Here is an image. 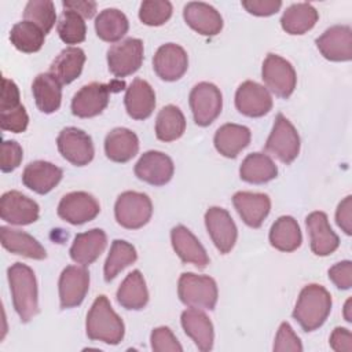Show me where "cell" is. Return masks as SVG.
<instances>
[{
  "label": "cell",
  "mask_w": 352,
  "mask_h": 352,
  "mask_svg": "<svg viewBox=\"0 0 352 352\" xmlns=\"http://www.w3.org/2000/svg\"><path fill=\"white\" fill-rule=\"evenodd\" d=\"M12 304L19 319L26 323L38 314L37 282L30 267L22 263L12 264L8 271Z\"/></svg>",
  "instance_id": "6da1fadb"
},
{
  "label": "cell",
  "mask_w": 352,
  "mask_h": 352,
  "mask_svg": "<svg viewBox=\"0 0 352 352\" xmlns=\"http://www.w3.org/2000/svg\"><path fill=\"white\" fill-rule=\"evenodd\" d=\"M87 336L92 341L117 345L122 341L125 327L122 319L114 312L106 296L95 298L87 315Z\"/></svg>",
  "instance_id": "7a4b0ae2"
},
{
  "label": "cell",
  "mask_w": 352,
  "mask_h": 352,
  "mask_svg": "<svg viewBox=\"0 0 352 352\" xmlns=\"http://www.w3.org/2000/svg\"><path fill=\"white\" fill-rule=\"evenodd\" d=\"M331 311V296L320 285L311 283L302 287L296 302L293 318L305 331L320 327Z\"/></svg>",
  "instance_id": "3957f363"
},
{
  "label": "cell",
  "mask_w": 352,
  "mask_h": 352,
  "mask_svg": "<svg viewBox=\"0 0 352 352\" xmlns=\"http://www.w3.org/2000/svg\"><path fill=\"white\" fill-rule=\"evenodd\" d=\"M177 294L180 301L190 308L213 309L217 302V285L210 276L184 272L179 278Z\"/></svg>",
  "instance_id": "277c9868"
},
{
  "label": "cell",
  "mask_w": 352,
  "mask_h": 352,
  "mask_svg": "<svg viewBox=\"0 0 352 352\" xmlns=\"http://www.w3.org/2000/svg\"><path fill=\"white\" fill-rule=\"evenodd\" d=\"M122 81H111L109 84L91 82L80 88L72 100V113L80 118H91L100 114L109 104L111 92L122 89Z\"/></svg>",
  "instance_id": "5b68a950"
},
{
  "label": "cell",
  "mask_w": 352,
  "mask_h": 352,
  "mask_svg": "<svg viewBox=\"0 0 352 352\" xmlns=\"http://www.w3.org/2000/svg\"><path fill=\"white\" fill-rule=\"evenodd\" d=\"M114 214L121 227L138 230L147 224L153 214L151 199L143 192L125 191L116 201Z\"/></svg>",
  "instance_id": "8992f818"
},
{
  "label": "cell",
  "mask_w": 352,
  "mask_h": 352,
  "mask_svg": "<svg viewBox=\"0 0 352 352\" xmlns=\"http://www.w3.org/2000/svg\"><path fill=\"white\" fill-rule=\"evenodd\" d=\"M265 151L285 164L293 162L300 153V136L293 124L280 113L265 142Z\"/></svg>",
  "instance_id": "52a82bcc"
},
{
  "label": "cell",
  "mask_w": 352,
  "mask_h": 352,
  "mask_svg": "<svg viewBox=\"0 0 352 352\" xmlns=\"http://www.w3.org/2000/svg\"><path fill=\"white\" fill-rule=\"evenodd\" d=\"M261 76L265 87L279 98H289L297 84L296 70L285 58L268 54L263 62Z\"/></svg>",
  "instance_id": "ba28073f"
},
{
  "label": "cell",
  "mask_w": 352,
  "mask_h": 352,
  "mask_svg": "<svg viewBox=\"0 0 352 352\" xmlns=\"http://www.w3.org/2000/svg\"><path fill=\"white\" fill-rule=\"evenodd\" d=\"M190 107L197 125H210L221 113L223 96L212 82H199L190 92Z\"/></svg>",
  "instance_id": "9c48e42d"
},
{
  "label": "cell",
  "mask_w": 352,
  "mask_h": 352,
  "mask_svg": "<svg viewBox=\"0 0 352 352\" xmlns=\"http://www.w3.org/2000/svg\"><path fill=\"white\" fill-rule=\"evenodd\" d=\"M143 43L139 38H125L113 44L107 51V65L110 73L117 77L133 74L143 62Z\"/></svg>",
  "instance_id": "30bf717a"
},
{
  "label": "cell",
  "mask_w": 352,
  "mask_h": 352,
  "mask_svg": "<svg viewBox=\"0 0 352 352\" xmlns=\"http://www.w3.org/2000/svg\"><path fill=\"white\" fill-rule=\"evenodd\" d=\"M56 144L62 157L76 166L89 164L95 154L91 136L74 126L63 128L58 135Z\"/></svg>",
  "instance_id": "8fae6325"
},
{
  "label": "cell",
  "mask_w": 352,
  "mask_h": 352,
  "mask_svg": "<svg viewBox=\"0 0 352 352\" xmlns=\"http://www.w3.org/2000/svg\"><path fill=\"white\" fill-rule=\"evenodd\" d=\"M99 212V202L94 195L85 191L69 192L58 205V216L73 226H80L94 220Z\"/></svg>",
  "instance_id": "7c38bea8"
},
{
  "label": "cell",
  "mask_w": 352,
  "mask_h": 352,
  "mask_svg": "<svg viewBox=\"0 0 352 352\" xmlns=\"http://www.w3.org/2000/svg\"><path fill=\"white\" fill-rule=\"evenodd\" d=\"M205 226L212 242L223 254L231 252L236 242L238 230L230 213L219 206H212L205 213Z\"/></svg>",
  "instance_id": "4fadbf2b"
},
{
  "label": "cell",
  "mask_w": 352,
  "mask_h": 352,
  "mask_svg": "<svg viewBox=\"0 0 352 352\" xmlns=\"http://www.w3.org/2000/svg\"><path fill=\"white\" fill-rule=\"evenodd\" d=\"M60 308H73L82 302L89 289V274L84 265H67L59 276Z\"/></svg>",
  "instance_id": "5bb4252c"
},
{
  "label": "cell",
  "mask_w": 352,
  "mask_h": 352,
  "mask_svg": "<svg viewBox=\"0 0 352 352\" xmlns=\"http://www.w3.org/2000/svg\"><path fill=\"white\" fill-rule=\"evenodd\" d=\"M37 202L19 191H7L0 199V216L4 221L15 226H28L38 219Z\"/></svg>",
  "instance_id": "9a60e30c"
},
{
  "label": "cell",
  "mask_w": 352,
  "mask_h": 352,
  "mask_svg": "<svg viewBox=\"0 0 352 352\" xmlns=\"http://www.w3.org/2000/svg\"><path fill=\"white\" fill-rule=\"evenodd\" d=\"M316 47L329 60L348 62L352 59V29L346 25L331 26L316 38Z\"/></svg>",
  "instance_id": "2e32d148"
},
{
  "label": "cell",
  "mask_w": 352,
  "mask_h": 352,
  "mask_svg": "<svg viewBox=\"0 0 352 352\" xmlns=\"http://www.w3.org/2000/svg\"><path fill=\"white\" fill-rule=\"evenodd\" d=\"M235 106L243 116L263 117L272 109V98L267 88L248 80L235 92Z\"/></svg>",
  "instance_id": "e0dca14e"
},
{
  "label": "cell",
  "mask_w": 352,
  "mask_h": 352,
  "mask_svg": "<svg viewBox=\"0 0 352 352\" xmlns=\"http://www.w3.org/2000/svg\"><path fill=\"white\" fill-rule=\"evenodd\" d=\"M173 170L175 166L170 157L155 150L142 154L135 165V175L138 179L153 186L166 184L172 179Z\"/></svg>",
  "instance_id": "ac0fdd59"
},
{
  "label": "cell",
  "mask_w": 352,
  "mask_h": 352,
  "mask_svg": "<svg viewBox=\"0 0 352 352\" xmlns=\"http://www.w3.org/2000/svg\"><path fill=\"white\" fill-rule=\"evenodd\" d=\"M153 67L157 76L165 81H176L187 72L188 58L183 47L168 43L161 45L154 58Z\"/></svg>",
  "instance_id": "d6986e66"
},
{
  "label": "cell",
  "mask_w": 352,
  "mask_h": 352,
  "mask_svg": "<svg viewBox=\"0 0 352 352\" xmlns=\"http://www.w3.org/2000/svg\"><path fill=\"white\" fill-rule=\"evenodd\" d=\"M232 204L243 220L252 228H258L271 209V199L267 194L238 191L232 197Z\"/></svg>",
  "instance_id": "ffe728a7"
},
{
  "label": "cell",
  "mask_w": 352,
  "mask_h": 352,
  "mask_svg": "<svg viewBox=\"0 0 352 352\" xmlns=\"http://www.w3.org/2000/svg\"><path fill=\"white\" fill-rule=\"evenodd\" d=\"M183 18L191 29L202 36H216L223 29L220 12L202 1L187 3L183 10Z\"/></svg>",
  "instance_id": "44dd1931"
},
{
  "label": "cell",
  "mask_w": 352,
  "mask_h": 352,
  "mask_svg": "<svg viewBox=\"0 0 352 352\" xmlns=\"http://www.w3.org/2000/svg\"><path fill=\"white\" fill-rule=\"evenodd\" d=\"M311 238V249L316 256H329L340 245L337 234L331 230L324 212H312L305 219Z\"/></svg>",
  "instance_id": "7402d4cb"
},
{
  "label": "cell",
  "mask_w": 352,
  "mask_h": 352,
  "mask_svg": "<svg viewBox=\"0 0 352 352\" xmlns=\"http://www.w3.org/2000/svg\"><path fill=\"white\" fill-rule=\"evenodd\" d=\"M107 245L106 232L100 228H92L74 236L70 248V257L80 265H89L102 254Z\"/></svg>",
  "instance_id": "603a6c76"
},
{
  "label": "cell",
  "mask_w": 352,
  "mask_h": 352,
  "mask_svg": "<svg viewBox=\"0 0 352 352\" xmlns=\"http://www.w3.org/2000/svg\"><path fill=\"white\" fill-rule=\"evenodd\" d=\"M170 241L176 254L182 258V261L194 264L198 268H205L209 264V257L205 248L187 227H173L170 231Z\"/></svg>",
  "instance_id": "cb8c5ba5"
},
{
  "label": "cell",
  "mask_w": 352,
  "mask_h": 352,
  "mask_svg": "<svg viewBox=\"0 0 352 352\" xmlns=\"http://www.w3.org/2000/svg\"><path fill=\"white\" fill-rule=\"evenodd\" d=\"M124 103L129 117L133 120H146L153 114L155 107L154 89L147 81L135 78L126 88Z\"/></svg>",
  "instance_id": "d4e9b609"
},
{
  "label": "cell",
  "mask_w": 352,
  "mask_h": 352,
  "mask_svg": "<svg viewBox=\"0 0 352 352\" xmlns=\"http://www.w3.org/2000/svg\"><path fill=\"white\" fill-rule=\"evenodd\" d=\"M62 176L59 166L47 161H33L23 169L22 183L37 194H47L62 180Z\"/></svg>",
  "instance_id": "484cf974"
},
{
  "label": "cell",
  "mask_w": 352,
  "mask_h": 352,
  "mask_svg": "<svg viewBox=\"0 0 352 352\" xmlns=\"http://www.w3.org/2000/svg\"><path fill=\"white\" fill-rule=\"evenodd\" d=\"M182 326L184 333L195 342L199 351L208 352L213 346V324L198 308H188L182 314Z\"/></svg>",
  "instance_id": "4316f807"
},
{
  "label": "cell",
  "mask_w": 352,
  "mask_h": 352,
  "mask_svg": "<svg viewBox=\"0 0 352 352\" xmlns=\"http://www.w3.org/2000/svg\"><path fill=\"white\" fill-rule=\"evenodd\" d=\"M250 129L239 124H224L214 133V147L216 150L227 157L235 158L249 143H250Z\"/></svg>",
  "instance_id": "83f0119b"
},
{
  "label": "cell",
  "mask_w": 352,
  "mask_h": 352,
  "mask_svg": "<svg viewBox=\"0 0 352 352\" xmlns=\"http://www.w3.org/2000/svg\"><path fill=\"white\" fill-rule=\"evenodd\" d=\"M139 151V139L126 128H114L104 139V153L114 162H128Z\"/></svg>",
  "instance_id": "f1b7e54d"
},
{
  "label": "cell",
  "mask_w": 352,
  "mask_h": 352,
  "mask_svg": "<svg viewBox=\"0 0 352 352\" xmlns=\"http://www.w3.org/2000/svg\"><path fill=\"white\" fill-rule=\"evenodd\" d=\"M0 238L3 248L14 254H21L34 260H43L47 257V252L43 245L28 232L3 226L0 228Z\"/></svg>",
  "instance_id": "f546056e"
},
{
  "label": "cell",
  "mask_w": 352,
  "mask_h": 352,
  "mask_svg": "<svg viewBox=\"0 0 352 352\" xmlns=\"http://www.w3.org/2000/svg\"><path fill=\"white\" fill-rule=\"evenodd\" d=\"M32 92L40 111L51 114L60 107L62 84L50 72L41 73L33 80Z\"/></svg>",
  "instance_id": "4dcf8cb0"
},
{
  "label": "cell",
  "mask_w": 352,
  "mask_h": 352,
  "mask_svg": "<svg viewBox=\"0 0 352 352\" xmlns=\"http://www.w3.org/2000/svg\"><path fill=\"white\" fill-rule=\"evenodd\" d=\"M117 301L125 309H143L148 302V290L139 270L129 272L117 290Z\"/></svg>",
  "instance_id": "1f68e13d"
},
{
  "label": "cell",
  "mask_w": 352,
  "mask_h": 352,
  "mask_svg": "<svg viewBox=\"0 0 352 352\" xmlns=\"http://www.w3.org/2000/svg\"><path fill=\"white\" fill-rule=\"evenodd\" d=\"M85 63V54L78 47H67L54 59L50 66V73L60 84H70L82 72Z\"/></svg>",
  "instance_id": "d6a6232c"
},
{
  "label": "cell",
  "mask_w": 352,
  "mask_h": 352,
  "mask_svg": "<svg viewBox=\"0 0 352 352\" xmlns=\"http://www.w3.org/2000/svg\"><path fill=\"white\" fill-rule=\"evenodd\" d=\"M239 176L252 184H263L278 176V166L264 153H252L241 164Z\"/></svg>",
  "instance_id": "836d02e7"
},
{
  "label": "cell",
  "mask_w": 352,
  "mask_h": 352,
  "mask_svg": "<svg viewBox=\"0 0 352 352\" xmlns=\"http://www.w3.org/2000/svg\"><path fill=\"white\" fill-rule=\"evenodd\" d=\"M319 14L309 3H296L286 8L280 18L282 29L289 34H304L318 22Z\"/></svg>",
  "instance_id": "e575fe53"
},
{
  "label": "cell",
  "mask_w": 352,
  "mask_h": 352,
  "mask_svg": "<svg viewBox=\"0 0 352 352\" xmlns=\"http://www.w3.org/2000/svg\"><path fill=\"white\" fill-rule=\"evenodd\" d=\"M302 235L298 223L292 216H280L270 230L271 245L280 252H294L300 248Z\"/></svg>",
  "instance_id": "d590c367"
},
{
  "label": "cell",
  "mask_w": 352,
  "mask_h": 352,
  "mask_svg": "<svg viewBox=\"0 0 352 352\" xmlns=\"http://www.w3.org/2000/svg\"><path fill=\"white\" fill-rule=\"evenodd\" d=\"M129 23L124 12L117 8H106L95 19V30L99 38L107 43L121 40L128 32Z\"/></svg>",
  "instance_id": "8d00e7d4"
},
{
  "label": "cell",
  "mask_w": 352,
  "mask_h": 352,
  "mask_svg": "<svg viewBox=\"0 0 352 352\" xmlns=\"http://www.w3.org/2000/svg\"><path fill=\"white\" fill-rule=\"evenodd\" d=\"M186 131V118L173 104L162 107L155 120V136L162 142H173Z\"/></svg>",
  "instance_id": "74e56055"
},
{
  "label": "cell",
  "mask_w": 352,
  "mask_h": 352,
  "mask_svg": "<svg viewBox=\"0 0 352 352\" xmlns=\"http://www.w3.org/2000/svg\"><path fill=\"white\" fill-rule=\"evenodd\" d=\"M136 258H138V253L133 245L122 239L113 241L109 256L104 263V268H103L104 280L106 282L113 280L125 267L135 263Z\"/></svg>",
  "instance_id": "f35d334b"
},
{
  "label": "cell",
  "mask_w": 352,
  "mask_h": 352,
  "mask_svg": "<svg viewBox=\"0 0 352 352\" xmlns=\"http://www.w3.org/2000/svg\"><path fill=\"white\" fill-rule=\"evenodd\" d=\"M45 33L34 23L29 21H21L15 23L10 32V40L12 45L26 54L37 52L44 44Z\"/></svg>",
  "instance_id": "ab89813d"
},
{
  "label": "cell",
  "mask_w": 352,
  "mask_h": 352,
  "mask_svg": "<svg viewBox=\"0 0 352 352\" xmlns=\"http://www.w3.org/2000/svg\"><path fill=\"white\" fill-rule=\"evenodd\" d=\"M60 40L66 44H78L85 40L87 26L84 18L74 11L65 10L56 25Z\"/></svg>",
  "instance_id": "60d3db41"
},
{
  "label": "cell",
  "mask_w": 352,
  "mask_h": 352,
  "mask_svg": "<svg viewBox=\"0 0 352 352\" xmlns=\"http://www.w3.org/2000/svg\"><path fill=\"white\" fill-rule=\"evenodd\" d=\"M23 18L37 25L47 34L56 22L55 6L50 0H30L25 7Z\"/></svg>",
  "instance_id": "b9f144b4"
},
{
  "label": "cell",
  "mask_w": 352,
  "mask_h": 352,
  "mask_svg": "<svg viewBox=\"0 0 352 352\" xmlns=\"http://www.w3.org/2000/svg\"><path fill=\"white\" fill-rule=\"evenodd\" d=\"M172 11L168 0H146L140 4L139 19L147 26H161L172 16Z\"/></svg>",
  "instance_id": "7bdbcfd3"
},
{
  "label": "cell",
  "mask_w": 352,
  "mask_h": 352,
  "mask_svg": "<svg viewBox=\"0 0 352 352\" xmlns=\"http://www.w3.org/2000/svg\"><path fill=\"white\" fill-rule=\"evenodd\" d=\"M151 348L157 352H182L183 348L172 330L166 326H161L151 333Z\"/></svg>",
  "instance_id": "ee69618b"
},
{
  "label": "cell",
  "mask_w": 352,
  "mask_h": 352,
  "mask_svg": "<svg viewBox=\"0 0 352 352\" xmlns=\"http://www.w3.org/2000/svg\"><path fill=\"white\" fill-rule=\"evenodd\" d=\"M28 124L29 117L22 104L8 111H0V126L4 131L19 133L28 128Z\"/></svg>",
  "instance_id": "f6af8a7d"
},
{
  "label": "cell",
  "mask_w": 352,
  "mask_h": 352,
  "mask_svg": "<svg viewBox=\"0 0 352 352\" xmlns=\"http://www.w3.org/2000/svg\"><path fill=\"white\" fill-rule=\"evenodd\" d=\"M274 351L283 352V351H293V352H301L302 345L297 334L293 331L292 326L287 322H282L274 342Z\"/></svg>",
  "instance_id": "bcb514c9"
},
{
  "label": "cell",
  "mask_w": 352,
  "mask_h": 352,
  "mask_svg": "<svg viewBox=\"0 0 352 352\" xmlns=\"http://www.w3.org/2000/svg\"><path fill=\"white\" fill-rule=\"evenodd\" d=\"M23 158L22 147L15 140H4L1 143V158L0 168L3 172H12L16 169Z\"/></svg>",
  "instance_id": "7dc6e473"
},
{
  "label": "cell",
  "mask_w": 352,
  "mask_h": 352,
  "mask_svg": "<svg viewBox=\"0 0 352 352\" xmlns=\"http://www.w3.org/2000/svg\"><path fill=\"white\" fill-rule=\"evenodd\" d=\"M330 280L342 290H348L352 286V263L349 260L340 261L329 270Z\"/></svg>",
  "instance_id": "c3c4849f"
},
{
  "label": "cell",
  "mask_w": 352,
  "mask_h": 352,
  "mask_svg": "<svg viewBox=\"0 0 352 352\" xmlns=\"http://www.w3.org/2000/svg\"><path fill=\"white\" fill-rule=\"evenodd\" d=\"M242 7L257 16H270L276 14L280 7L282 1L279 0H243Z\"/></svg>",
  "instance_id": "681fc988"
},
{
  "label": "cell",
  "mask_w": 352,
  "mask_h": 352,
  "mask_svg": "<svg viewBox=\"0 0 352 352\" xmlns=\"http://www.w3.org/2000/svg\"><path fill=\"white\" fill-rule=\"evenodd\" d=\"M21 106L19 103V89L12 80L3 78L1 85V99H0V111H8Z\"/></svg>",
  "instance_id": "f907efd6"
},
{
  "label": "cell",
  "mask_w": 352,
  "mask_h": 352,
  "mask_svg": "<svg viewBox=\"0 0 352 352\" xmlns=\"http://www.w3.org/2000/svg\"><path fill=\"white\" fill-rule=\"evenodd\" d=\"M336 221L337 226L346 234H352V197L348 195L345 197L336 212Z\"/></svg>",
  "instance_id": "816d5d0a"
},
{
  "label": "cell",
  "mask_w": 352,
  "mask_h": 352,
  "mask_svg": "<svg viewBox=\"0 0 352 352\" xmlns=\"http://www.w3.org/2000/svg\"><path fill=\"white\" fill-rule=\"evenodd\" d=\"M330 346L337 352L352 351V334L345 327H336L330 336Z\"/></svg>",
  "instance_id": "f5cc1de1"
},
{
  "label": "cell",
  "mask_w": 352,
  "mask_h": 352,
  "mask_svg": "<svg viewBox=\"0 0 352 352\" xmlns=\"http://www.w3.org/2000/svg\"><path fill=\"white\" fill-rule=\"evenodd\" d=\"M65 10H70L82 18H92L96 12V3L91 0H65L62 3Z\"/></svg>",
  "instance_id": "db71d44e"
},
{
  "label": "cell",
  "mask_w": 352,
  "mask_h": 352,
  "mask_svg": "<svg viewBox=\"0 0 352 352\" xmlns=\"http://www.w3.org/2000/svg\"><path fill=\"white\" fill-rule=\"evenodd\" d=\"M351 304H352V300H351V298H348V300H346V302H345V307H344V316H345V320H346V322H352Z\"/></svg>",
  "instance_id": "11a10c76"
}]
</instances>
